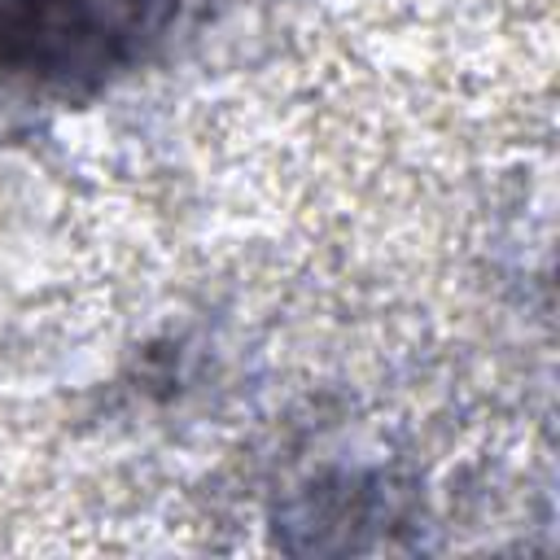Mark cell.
I'll return each mask as SVG.
<instances>
[{"label": "cell", "instance_id": "obj_1", "mask_svg": "<svg viewBox=\"0 0 560 560\" xmlns=\"http://www.w3.org/2000/svg\"><path fill=\"white\" fill-rule=\"evenodd\" d=\"M188 0H0V83L96 92L136 70Z\"/></svg>", "mask_w": 560, "mask_h": 560}]
</instances>
